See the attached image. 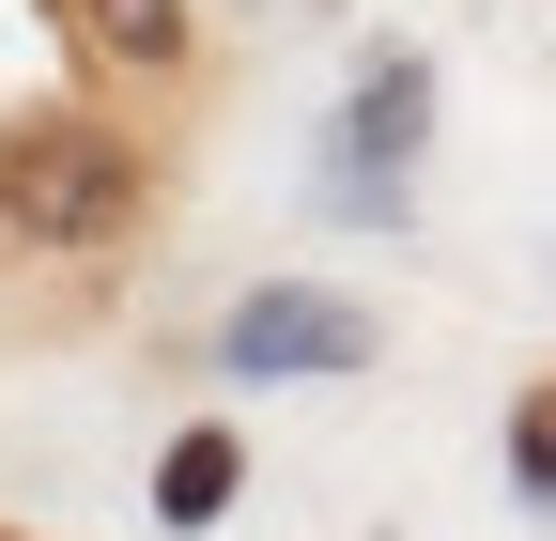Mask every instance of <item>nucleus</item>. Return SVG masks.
<instances>
[{
  "label": "nucleus",
  "instance_id": "1",
  "mask_svg": "<svg viewBox=\"0 0 556 541\" xmlns=\"http://www.w3.org/2000/svg\"><path fill=\"white\" fill-rule=\"evenodd\" d=\"M139 140L124 124H93V109H47V124H16V140H0V232L16 248H124L139 232Z\"/></svg>",
  "mask_w": 556,
  "mask_h": 541
},
{
  "label": "nucleus",
  "instance_id": "2",
  "mask_svg": "<svg viewBox=\"0 0 556 541\" xmlns=\"http://www.w3.org/2000/svg\"><path fill=\"white\" fill-rule=\"evenodd\" d=\"M417 140H433V62H417V47H371L356 93H340V171H325V201L402 232V201H417Z\"/></svg>",
  "mask_w": 556,
  "mask_h": 541
},
{
  "label": "nucleus",
  "instance_id": "3",
  "mask_svg": "<svg viewBox=\"0 0 556 541\" xmlns=\"http://www.w3.org/2000/svg\"><path fill=\"white\" fill-rule=\"evenodd\" d=\"M217 356H232L248 387H340V372L387 356V325H371L356 294H325V279H263V294H232Z\"/></svg>",
  "mask_w": 556,
  "mask_h": 541
},
{
  "label": "nucleus",
  "instance_id": "4",
  "mask_svg": "<svg viewBox=\"0 0 556 541\" xmlns=\"http://www.w3.org/2000/svg\"><path fill=\"white\" fill-rule=\"evenodd\" d=\"M62 32H78L93 62H124V78H186V47H201L186 0H62Z\"/></svg>",
  "mask_w": 556,
  "mask_h": 541
},
{
  "label": "nucleus",
  "instance_id": "5",
  "mask_svg": "<svg viewBox=\"0 0 556 541\" xmlns=\"http://www.w3.org/2000/svg\"><path fill=\"white\" fill-rule=\"evenodd\" d=\"M232 480H248V449L201 418V433H170V464H155V526H217L232 511Z\"/></svg>",
  "mask_w": 556,
  "mask_h": 541
},
{
  "label": "nucleus",
  "instance_id": "6",
  "mask_svg": "<svg viewBox=\"0 0 556 541\" xmlns=\"http://www.w3.org/2000/svg\"><path fill=\"white\" fill-rule=\"evenodd\" d=\"M510 480L556 511V387H526V402H510Z\"/></svg>",
  "mask_w": 556,
  "mask_h": 541
}]
</instances>
